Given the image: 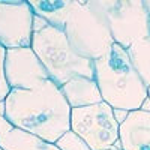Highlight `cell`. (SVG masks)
Listing matches in <instances>:
<instances>
[{
    "mask_svg": "<svg viewBox=\"0 0 150 150\" xmlns=\"http://www.w3.org/2000/svg\"><path fill=\"white\" fill-rule=\"evenodd\" d=\"M71 112L72 108L53 80L32 90L12 89L5 101V117L12 126L51 144L71 131Z\"/></svg>",
    "mask_w": 150,
    "mask_h": 150,
    "instance_id": "obj_1",
    "label": "cell"
},
{
    "mask_svg": "<svg viewBox=\"0 0 150 150\" xmlns=\"http://www.w3.org/2000/svg\"><path fill=\"white\" fill-rule=\"evenodd\" d=\"M95 81L102 101L114 110H141L149 99L147 86L132 66L126 50L117 44L104 57L95 60Z\"/></svg>",
    "mask_w": 150,
    "mask_h": 150,
    "instance_id": "obj_2",
    "label": "cell"
},
{
    "mask_svg": "<svg viewBox=\"0 0 150 150\" xmlns=\"http://www.w3.org/2000/svg\"><path fill=\"white\" fill-rule=\"evenodd\" d=\"M32 50L45 66L50 80L59 87L75 77L95 78V62L81 57L75 51L63 30L48 24L35 30Z\"/></svg>",
    "mask_w": 150,
    "mask_h": 150,
    "instance_id": "obj_3",
    "label": "cell"
},
{
    "mask_svg": "<svg viewBox=\"0 0 150 150\" xmlns=\"http://www.w3.org/2000/svg\"><path fill=\"white\" fill-rule=\"evenodd\" d=\"M63 32L75 51L92 62L104 57L114 45L108 21L98 0H74Z\"/></svg>",
    "mask_w": 150,
    "mask_h": 150,
    "instance_id": "obj_4",
    "label": "cell"
},
{
    "mask_svg": "<svg viewBox=\"0 0 150 150\" xmlns=\"http://www.w3.org/2000/svg\"><path fill=\"white\" fill-rule=\"evenodd\" d=\"M71 131L83 138L92 150L120 149V123L116 119L114 108L107 102L72 108Z\"/></svg>",
    "mask_w": 150,
    "mask_h": 150,
    "instance_id": "obj_5",
    "label": "cell"
},
{
    "mask_svg": "<svg viewBox=\"0 0 150 150\" xmlns=\"http://www.w3.org/2000/svg\"><path fill=\"white\" fill-rule=\"evenodd\" d=\"M114 44L128 50L150 36V17L143 0H98Z\"/></svg>",
    "mask_w": 150,
    "mask_h": 150,
    "instance_id": "obj_6",
    "label": "cell"
},
{
    "mask_svg": "<svg viewBox=\"0 0 150 150\" xmlns=\"http://www.w3.org/2000/svg\"><path fill=\"white\" fill-rule=\"evenodd\" d=\"M35 33L30 2H0V45L6 50L29 48Z\"/></svg>",
    "mask_w": 150,
    "mask_h": 150,
    "instance_id": "obj_7",
    "label": "cell"
},
{
    "mask_svg": "<svg viewBox=\"0 0 150 150\" xmlns=\"http://www.w3.org/2000/svg\"><path fill=\"white\" fill-rule=\"evenodd\" d=\"M5 75L11 90H32L50 80L45 66L32 50V47L6 50Z\"/></svg>",
    "mask_w": 150,
    "mask_h": 150,
    "instance_id": "obj_8",
    "label": "cell"
},
{
    "mask_svg": "<svg viewBox=\"0 0 150 150\" xmlns=\"http://www.w3.org/2000/svg\"><path fill=\"white\" fill-rule=\"evenodd\" d=\"M119 143L122 150H150V111L135 110L120 123Z\"/></svg>",
    "mask_w": 150,
    "mask_h": 150,
    "instance_id": "obj_9",
    "label": "cell"
},
{
    "mask_svg": "<svg viewBox=\"0 0 150 150\" xmlns=\"http://www.w3.org/2000/svg\"><path fill=\"white\" fill-rule=\"evenodd\" d=\"M60 89L71 108H81L104 102L95 78L75 77Z\"/></svg>",
    "mask_w": 150,
    "mask_h": 150,
    "instance_id": "obj_10",
    "label": "cell"
},
{
    "mask_svg": "<svg viewBox=\"0 0 150 150\" xmlns=\"http://www.w3.org/2000/svg\"><path fill=\"white\" fill-rule=\"evenodd\" d=\"M72 5L74 0H33L30 2L35 15L44 20L48 26L59 30H63Z\"/></svg>",
    "mask_w": 150,
    "mask_h": 150,
    "instance_id": "obj_11",
    "label": "cell"
},
{
    "mask_svg": "<svg viewBox=\"0 0 150 150\" xmlns=\"http://www.w3.org/2000/svg\"><path fill=\"white\" fill-rule=\"evenodd\" d=\"M0 147L5 150H60L56 144L47 143L32 134L15 128L2 137Z\"/></svg>",
    "mask_w": 150,
    "mask_h": 150,
    "instance_id": "obj_12",
    "label": "cell"
},
{
    "mask_svg": "<svg viewBox=\"0 0 150 150\" xmlns=\"http://www.w3.org/2000/svg\"><path fill=\"white\" fill-rule=\"evenodd\" d=\"M126 53L137 74L140 75L143 83L149 87L150 86V36L135 42L131 48L126 50Z\"/></svg>",
    "mask_w": 150,
    "mask_h": 150,
    "instance_id": "obj_13",
    "label": "cell"
},
{
    "mask_svg": "<svg viewBox=\"0 0 150 150\" xmlns=\"http://www.w3.org/2000/svg\"><path fill=\"white\" fill-rule=\"evenodd\" d=\"M56 146H57L60 150H92L89 146L84 143L83 138H80V137L75 134V132H72V131L66 132V134L56 143Z\"/></svg>",
    "mask_w": 150,
    "mask_h": 150,
    "instance_id": "obj_14",
    "label": "cell"
},
{
    "mask_svg": "<svg viewBox=\"0 0 150 150\" xmlns=\"http://www.w3.org/2000/svg\"><path fill=\"white\" fill-rule=\"evenodd\" d=\"M5 59H6V48L0 45V104L5 102L8 95L11 93V87L5 75Z\"/></svg>",
    "mask_w": 150,
    "mask_h": 150,
    "instance_id": "obj_15",
    "label": "cell"
},
{
    "mask_svg": "<svg viewBox=\"0 0 150 150\" xmlns=\"http://www.w3.org/2000/svg\"><path fill=\"white\" fill-rule=\"evenodd\" d=\"M11 129H14V126H12V125L6 120V117L3 114H0V140H2V137L6 132H9Z\"/></svg>",
    "mask_w": 150,
    "mask_h": 150,
    "instance_id": "obj_16",
    "label": "cell"
},
{
    "mask_svg": "<svg viewBox=\"0 0 150 150\" xmlns=\"http://www.w3.org/2000/svg\"><path fill=\"white\" fill-rule=\"evenodd\" d=\"M143 2H144V6H146V9L149 12V17H150V0H143Z\"/></svg>",
    "mask_w": 150,
    "mask_h": 150,
    "instance_id": "obj_17",
    "label": "cell"
},
{
    "mask_svg": "<svg viewBox=\"0 0 150 150\" xmlns=\"http://www.w3.org/2000/svg\"><path fill=\"white\" fill-rule=\"evenodd\" d=\"M147 93H149V101H150V86L147 87Z\"/></svg>",
    "mask_w": 150,
    "mask_h": 150,
    "instance_id": "obj_18",
    "label": "cell"
},
{
    "mask_svg": "<svg viewBox=\"0 0 150 150\" xmlns=\"http://www.w3.org/2000/svg\"><path fill=\"white\" fill-rule=\"evenodd\" d=\"M110 150H122V149H110Z\"/></svg>",
    "mask_w": 150,
    "mask_h": 150,
    "instance_id": "obj_19",
    "label": "cell"
},
{
    "mask_svg": "<svg viewBox=\"0 0 150 150\" xmlns=\"http://www.w3.org/2000/svg\"><path fill=\"white\" fill-rule=\"evenodd\" d=\"M0 150H5V149H3V147H0Z\"/></svg>",
    "mask_w": 150,
    "mask_h": 150,
    "instance_id": "obj_20",
    "label": "cell"
}]
</instances>
